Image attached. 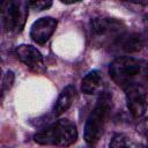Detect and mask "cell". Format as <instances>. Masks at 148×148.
Masks as SVG:
<instances>
[{
	"instance_id": "2",
	"label": "cell",
	"mask_w": 148,
	"mask_h": 148,
	"mask_svg": "<svg viewBox=\"0 0 148 148\" xmlns=\"http://www.w3.org/2000/svg\"><path fill=\"white\" fill-rule=\"evenodd\" d=\"M77 139L76 125L68 119H58L37 131L34 135L35 142L43 146L68 147Z\"/></svg>"
},
{
	"instance_id": "17",
	"label": "cell",
	"mask_w": 148,
	"mask_h": 148,
	"mask_svg": "<svg viewBox=\"0 0 148 148\" xmlns=\"http://www.w3.org/2000/svg\"><path fill=\"white\" fill-rule=\"evenodd\" d=\"M143 148H148V146H143Z\"/></svg>"
},
{
	"instance_id": "7",
	"label": "cell",
	"mask_w": 148,
	"mask_h": 148,
	"mask_svg": "<svg viewBox=\"0 0 148 148\" xmlns=\"http://www.w3.org/2000/svg\"><path fill=\"white\" fill-rule=\"evenodd\" d=\"M14 53L16 58L25 65L30 71L42 74L45 71V65H44V59L42 53L32 45H27V44H21L15 47Z\"/></svg>"
},
{
	"instance_id": "14",
	"label": "cell",
	"mask_w": 148,
	"mask_h": 148,
	"mask_svg": "<svg viewBox=\"0 0 148 148\" xmlns=\"http://www.w3.org/2000/svg\"><path fill=\"white\" fill-rule=\"evenodd\" d=\"M13 82H14V73L12 71H8L5 74V77L2 80V94H5V91L10 89V87L13 86Z\"/></svg>"
},
{
	"instance_id": "16",
	"label": "cell",
	"mask_w": 148,
	"mask_h": 148,
	"mask_svg": "<svg viewBox=\"0 0 148 148\" xmlns=\"http://www.w3.org/2000/svg\"><path fill=\"white\" fill-rule=\"evenodd\" d=\"M145 45L148 46V13L143 16V32H142Z\"/></svg>"
},
{
	"instance_id": "15",
	"label": "cell",
	"mask_w": 148,
	"mask_h": 148,
	"mask_svg": "<svg viewBox=\"0 0 148 148\" xmlns=\"http://www.w3.org/2000/svg\"><path fill=\"white\" fill-rule=\"evenodd\" d=\"M138 132L145 141V146H148V121H143L138 127Z\"/></svg>"
},
{
	"instance_id": "4",
	"label": "cell",
	"mask_w": 148,
	"mask_h": 148,
	"mask_svg": "<svg viewBox=\"0 0 148 148\" xmlns=\"http://www.w3.org/2000/svg\"><path fill=\"white\" fill-rule=\"evenodd\" d=\"M111 109H112V101L110 96L106 94L102 95L86 120L83 136L88 145L94 146L101 139Z\"/></svg>"
},
{
	"instance_id": "6",
	"label": "cell",
	"mask_w": 148,
	"mask_h": 148,
	"mask_svg": "<svg viewBox=\"0 0 148 148\" xmlns=\"http://www.w3.org/2000/svg\"><path fill=\"white\" fill-rule=\"evenodd\" d=\"M125 97L127 109L134 118L145 116L148 106L147 87L143 84H133L125 89Z\"/></svg>"
},
{
	"instance_id": "5",
	"label": "cell",
	"mask_w": 148,
	"mask_h": 148,
	"mask_svg": "<svg viewBox=\"0 0 148 148\" xmlns=\"http://www.w3.org/2000/svg\"><path fill=\"white\" fill-rule=\"evenodd\" d=\"M29 1L7 0L1 3V27L8 34H18L23 30L29 14Z\"/></svg>"
},
{
	"instance_id": "12",
	"label": "cell",
	"mask_w": 148,
	"mask_h": 148,
	"mask_svg": "<svg viewBox=\"0 0 148 148\" xmlns=\"http://www.w3.org/2000/svg\"><path fill=\"white\" fill-rule=\"evenodd\" d=\"M109 148H139V146L128 135L124 133H116L109 142Z\"/></svg>"
},
{
	"instance_id": "3",
	"label": "cell",
	"mask_w": 148,
	"mask_h": 148,
	"mask_svg": "<svg viewBox=\"0 0 148 148\" xmlns=\"http://www.w3.org/2000/svg\"><path fill=\"white\" fill-rule=\"evenodd\" d=\"M89 39L96 46L116 45L126 34L125 24L113 17H94L89 22Z\"/></svg>"
},
{
	"instance_id": "9",
	"label": "cell",
	"mask_w": 148,
	"mask_h": 148,
	"mask_svg": "<svg viewBox=\"0 0 148 148\" xmlns=\"http://www.w3.org/2000/svg\"><path fill=\"white\" fill-rule=\"evenodd\" d=\"M103 89H104V79L99 71H97V69L90 71L82 79L81 90L86 95L102 94Z\"/></svg>"
},
{
	"instance_id": "11",
	"label": "cell",
	"mask_w": 148,
	"mask_h": 148,
	"mask_svg": "<svg viewBox=\"0 0 148 148\" xmlns=\"http://www.w3.org/2000/svg\"><path fill=\"white\" fill-rule=\"evenodd\" d=\"M118 45L119 50L126 52V53H133V52H136L139 50L142 49V46L145 45V42H143V37H142V34H125L119 40L118 43L116 44Z\"/></svg>"
},
{
	"instance_id": "8",
	"label": "cell",
	"mask_w": 148,
	"mask_h": 148,
	"mask_svg": "<svg viewBox=\"0 0 148 148\" xmlns=\"http://www.w3.org/2000/svg\"><path fill=\"white\" fill-rule=\"evenodd\" d=\"M57 24H58L57 20L51 16L38 18L31 25V29H30L31 39L39 45L45 44L50 39V37L53 35V32L56 31Z\"/></svg>"
},
{
	"instance_id": "10",
	"label": "cell",
	"mask_w": 148,
	"mask_h": 148,
	"mask_svg": "<svg viewBox=\"0 0 148 148\" xmlns=\"http://www.w3.org/2000/svg\"><path fill=\"white\" fill-rule=\"evenodd\" d=\"M75 97V87L69 84L67 87H65L62 89V91L60 92V95L58 96L53 108H52V116L53 117H58L60 114H62L65 111H67Z\"/></svg>"
},
{
	"instance_id": "1",
	"label": "cell",
	"mask_w": 148,
	"mask_h": 148,
	"mask_svg": "<svg viewBox=\"0 0 148 148\" xmlns=\"http://www.w3.org/2000/svg\"><path fill=\"white\" fill-rule=\"evenodd\" d=\"M113 82L124 90L133 84H148V61L130 56L116 58L109 66Z\"/></svg>"
},
{
	"instance_id": "13",
	"label": "cell",
	"mask_w": 148,
	"mask_h": 148,
	"mask_svg": "<svg viewBox=\"0 0 148 148\" xmlns=\"http://www.w3.org/2000/svg\"><path fill=\"white\" fill-rule=\"evenodd\" d=\"M52 6V2L51 1H29V7L31 9H35V10H44V9H47Z\"/></svg>"
}]
</instances>
